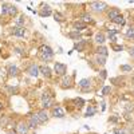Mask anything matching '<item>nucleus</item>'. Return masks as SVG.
<instances>
[{
  "instance_id": "8",
  "label": "nucleus",
  "mask_w": 134,
  "mask_h": 134,
  "mask_svg": "<svg viewBox=\"0 0 134 134\" xmlns=\"http://www.w3.org/2000/svg\"><path fill=\"white\" fill-rule=\"evenodd\" d=\"M52 115L55 118H63L66 114H65V110H63L60 106H54L52 107Z\"/></svg>"
},
{
  "instance_id": "4",
  "label": "nucleus",
  "mask_w": 134,
  "mask_h": 134,
  "mask_svg": "<svg viewBox=\"0 0 134 134\" xmlns=\"http://www.w3.org/2000/svg\"><path fill=\"white\" fill-rule=\"evenodd\" d=\"M40 99H42V107H43V110H47V109H50V107L52 106V101H51L50 95H48L47 93H43V94H42Z\"/></svg>"
},
{
  "instance_id": "9",
  "label": "nucleus",
  "mask_w": 134,
  "mask_h": 134,
  "mask_svg": "<svg viewBox=\"0 0 134 134\" xmlns=\"http://www.w3.org/2000/svg\"><path fill=\"white\" fill-rule=\"evenodd\" d=\"M107 16H109V19L110 20H114V19H117L118 16H121V11L118 10V8H113V10H110L109 11V13H107Z\"/></svg>"
},
{
  "instance_id": "5",
  "label": "nucleus",
  "mask_w": 134,
  "mask_h": 134,
  "mask_svg": "<svg viewBox=\"0 0 134 134\" xmlns=\"http://www.w3.org/2000/svg\"><path fill=\"white\" fill-rule=\"evenodd\" d=\"M27 125H28L30 129H35V128H38V126L40 125V122H39V119H38V114H31L30 118H28Z\"/></svg>"
},
{
  "instance_id": "17",
  "label": "nucleus",
  "mask_w": 134,
  "mask_h": 134,
  "mask_svg": "<svg viewBox=\"0 0 134 134\" xmlns=\"http://www.w3.org/2000/svg\"><path fill=\"white\" fill-rule=\"evenodd\" d=\"M62 87L63 89H70L71 87V78L70 76H63V79H62Z\"/></svg>"
},
{
  "instance_id": "35",
  "label": "nucleus",
  "mask_w": 134,
  "mask_h": 134,
  "mask_svg": "<svg viewBox=\"0 0 134 134\" xmlns=\"http://www.w3.org/2000/svg\"><path fill=\"white\" fill-rule=\"evenodd\" d=\"M83 20H84V22H90V20H91V16H90V15H83Z\"/></svg>"
},
{
  "instance_id": "3",
  "label": "nucleus",
  "mask_w": 134,
  "mask_h": 134,
  "mask_svg": "<svg viewBox=\"0 0 134 134\" xmlns=\"http://www.w3.org/2000/svg\"><path fill=\"white\" fill-rule=\"evenodd\" d=\"M54 71L57 73V75H62L65 76L66 73H67V66L63 65V63H59V62H55L54 65Z\"/></svg>"
},
{
  "instance_id": "31",
  "label": "nucleus",
  "mask_w": 134,
  "mask_h": 134,
  "mask_svg": "<svg viewBox=\"0 0 134 134\" xmlns=\"http://www.w3.org/2000/svg\"><path fill=\"white\" fill-rule=\"evenodd\" d=\"M121 71H131V66H129V65H122V66H121Z\"/></svg>"
},
{
  "instance_id": "22",
  "label": "nucleus",
  "mask_w": 134,
  "mask_h": 134,
  "mask_svg": "<svg viewBox=\"0 0 134 134\" xmlns=\"http://www.w3.org/2000/svg\"><path fill=\"white\" fill-rule=\"evenodd\" d=\"M24 22H26V16H24V15H20V16L16 19V22H15V23H16V26H18V27H23Z\"/></svg>"
},
{
  "instance_id": "27",
  "label": "nucleus",
  "mask_w": 134,
  "mask_h": 134,
  "mask_svg": "<svg viewBox=\"0 0 134 134\" xmlns=\"http://www.w3.org/2000/svg\"><path fill=\"white\" fill-rule=\"evenodd\" d=\"M54 18H55V20L59 22V23L65 20V16H63V15H62L60 12H54Z\"/></svg>"
},
{
  "instance_id": "38",
  "label": "nucleus",
  "mask_w": 134,
  "mask_h": 134,
  "mask_svg": "<svg viewBox=\"0 0 134 134\" xmlns=\"http://www.w3.org/2000/svg\"><path fill=\"white\" fill-rule=\"evenodd\" d=\"M130 55H131V57H134V48H130Z\"/></svg>"
},
{
  "instance_id": "28",
  "label": "nucleus",
  "mask_w": 134,
  "mask_h": 134,
  "mask_svg": "<svg viewBox=\"0 0 134 134\" xmlns=\"http://www.w3.org/2000/svg\"><path fill=\"white\" fill-rule=\"evenodd\" d=\"M68 36L71 39H75V40H78V39L81 38V32H78V31H73V32H70Z\"/></svg>"
},
{
  "instance_id": "32",
  "label": "nucleus",
  "mask_w": 134,
  "mask_h": 134,
  "mask_svg": "<svg viewBox=\"0 0 134 134\" xmlns=\"http://www.w3.org/2000/svg\"><path fill=\"white\" fill-rule=\"evenodd\" d=\"M111 91V89H110V86H106V87H103V90H102V94L103 95H107V94Z\"/></svg>"
},
{
  "instance_id": "25",
  "label": "nucleus",
  "mask_w": 134,
  "mask_h": 134,
  "mask_svg": "<svg viewBox=\"0 0 134 134\" xmlns=\"http://www.w3.org/2000/svg\"><path fill=\"white\" fill-rule=\"evenodd\" d=\"M95 113H97V110L94 109L93 106H89L87 111H86V117H93V115H95Z\"/></svg>"
},
{
  "instance_id": "12",
  "label": "nucleus",
  "mask_w": 134,
  "mask_h": 134,
  "mask_svg": "<svg viewBox=\"0 0 134 134\" xmlns=\"http://www.w3.org/2000/svg\"><path fill=\"white\" fill-rule=\"evenodd\" d=\"M28 74H30V76H35L36 78L39 75V67L36 65H31L30 68H28Z\"/></svg>"
},
{
  "instance_id": "26",
  "label": "nucleus",
  "mask_w": 134,
  "mask_h": 134,
  "mask_svg": "<svg viewBox=\"0 0 134 134\" xmlns=\"http://www.w3.org/2000/svg\"><path fill=\"white\" fill-rule=\"evenodd\" d=\"M74 48L75 50H78V51H83L84 50V42H78V43H75V46H74Z\"/></svg>"
},
{
  "instance_id": "10",
  "label": "nucleus",
  "mask_w": 134,
  "mask_h": 134,
  "mask_svg": "<svg viewBox=\"0 0 134 134\" xmlns=\"http://www.w3.org/2000/svg\"><path fill=\"white\" fill-rule=\"evenodd\" d=\"M39 73H42V75L46 78H50L51 76V68L48 66H40L39 67Z\"/></svg>"
},
{
  "instance_id": "16",
  "label": "nucleus",
  "mask_w": 134,
  "mask_h": 134,
  "mask_svg": "<svg viewBox=\"0 0 134 134\" xmlns=\"http://www.w3.org/2000/svg\"><path fill=\"white\" fill-rule=\"evenodd\" d=\"M78 84H79L84 91H87V90H89V87H90V79H87V78H84V79H81Z\"/></svg>"
},
{
  "instance_id": "34",
  "label": "nucleus",
  "mask_w": 134,
  "mask_h": 134,
  "mask_svg": "<svg viewBox=\"0 0 134 134\" xmlns=\"http://www.w3.org/2000/svg\"><path fill=\"white\" fill-rule=\"evenodd\" d=\"M122 48H123L122 46H117V44H113V50H114V51H122Z\"/></svg>"
},
{
  "instance_id": "19",
  "label": "nucleus",
  "mask_w": 134,
  "mask_h": 134,
  "mask_svg": "<svg viewBox=\"0 0 134 134\" xmlns=\"http://www.w3.org/2000/svg\"><path fill=\"white\" fill-rule=\"evenodd\" d=\"M86 27V23L84 22H75L74 23V28H75V31H78V32H79V31H82V30H84Z\"/></svg>"
},
{
  "instance_id": "39",
  "label": "nucleus",
  "mask_w": 134,
  "mask_h": 134,
  "mask_svg": "<svg viewBox=\"0 0 134 134\" xmlns=\"http://www.w3.org/2000/svg\"><path fill=\"white\" fill-rule=\"evenodd\" d=\"M2 107H3V105H2V103H0V109H2Z\"/></svg>"
},
{
  "instance_id": "20",
  "label": "nucleus",
  "mask_w": 134,
  "mask_h": 134,
  "mask_svg": "<svg viewBox=\"0 0 134 134\" xmlns=\"http://www.w3.org/2000/svg\"><path fill=\"white\" fill-rule=\"evenodd\" d=\"M97 54L101 55V57H107V48H106V47H103V46H98Z\"/></svg>"
},
{
  "instance_id": "13",
  "label": "nucleus",
  "mask_w": 134,
  "mask_h": 134,
  "mask_svg": "<svg viewBox=\"0 0 134 134\" xmlns=\"http://www.w3.org/2000/svg\"><path fill=\"white\" fill-rule=\"evenodd\" d=\"M13 35L18 36V38H23L26 35V28L24 27H16L13 30Z\"/></svg>"
},
{
  "instance_id": "18",
  "label": "nucleus",
  "mask_w": 134,
  "mask_h": 134,
  "mask_svg": "<svg viewBox=\"0 0 134 134\" xmlns=\"http://www.w3.org/2000/svg\"><path fill=\"white\" fill-rule=\"evenodd\" d=\"M10 7H11V4L10 3H3L2 4V16H7L8 15V11H10Z\"/></svg>"
},
{
  "instance_id": "1",
  "label": "nucleus",
  "mask_w": 134,
  "mask_h": 134,
  "mask_svg": "<svg viewBox=\"0 0 134 134\" xmlns=\"http://www.w3.org/2000/svg\"><path fill=\"white\" fill-rule=\"evenodd\" d=\"M54 57V51L50 46H43L42 47V59L43 60H51Z\"/></svg>"
},
{
  "instance_id": "37",
  "label": "nucleus",
  "mask_w": 134,
  "mask_h": 134,
  "mask_svg": "<svg viewBox=\"0 0 134 134\" xmlns=\"http://www.w3.org/2000/svg\"><path fill=\"white\" fill-rule=\"evenodd\" d=\"M15 51H16V54H23V51L20 48H15Z\"/></svg>"
},
{
  "instance_id": "2",
  "label": "nucleus",
  "mask_w": 134,
  "mask_h": 134,
  "mask_svg": "<svg viewBox=\"0 0 134 134\" xmlns=\"http://www.w3.org/2000/svg\"><path fill=\"white\" fill-rule=\"evenodd\" d=\"M90 8L94 12H103L107 8V4L103 2H93V3H90Z\"/></svg>"
},
{
  "instance_id": "21",
  "label": "nucleus",
  "mask_w": 134,
  "mask_h": 134,
  "mask_svg": "<svg viewBox=\"0 0 134 134\" xmlns=\"http://www.w3.org/2000/svg\"><path fill=\"white\" fill-rule=\"evenodd\" d=\"M118 34V30H109L107 31V35L110 38V40H111L113 43H115V35Z\"/></svg>"
},
{
  "instance_id": "14",
  "label": "nucleus",
  "mask_w": 134,
  "mask_h": 134,
  "mask_svg": "<svg viewBox=\"0 0 134 134\" xmlns=\"http://www.w3.org/2000/svg\"><path fill=\"white\" fill-rule=\"evenodd\" d=\"M94 40H95V43H97V44L102 46V44L105 43V40H106V38H105V35L102 34V32H98V34L95 35V38H94Z\"/></svg>"
},
{
  "instance_id": "30",
  "label": "nucleus",
  "mask_w": 134,
  "mask_h": 134,
  "mask_svg": "<svg viewBox=\"0 0 134 134\" xmlns=\"http://www.w3.org/2000/svg\"><path fill=\"white\" fill-rule=\"evenodd\" d=\"M113 22L115 23V24H119V26H123V24H125V19H123L122 16H118V18L114 19Z\"/></svg>"
},
{
  "instance_id": "15",
  "label": "nucleus",
  "mask_w": 134,
  "mask_h": 134,
  "mask_svg": "<svg viewBox=\"0 0 134 134\" xmlns=\"http://www.w3.org/2000/svg\"><path fill=\"white\" fill-rule=\"evenodd\" d=\"M52 13V11H51V8H50V5H44L43 8L40 10V12H39V15H40V16H50V15Z\"/></svg>"
},
{
  "instance_id": "29",
  "label": "nucleus",
  "mask_w": 134,
  "mask_h": 134,
  "mask_svg": "<svg viewBox=\"0 0 134 134\" xmlns=\"http://www.w3.org/2000/svg\"><path fill=\"white\" fill-rule=\"evenodd\" d=\"M126 38L128 39H134V28H129L126 31Z\"/></svg>"
},
{
  "instance_id": "11",
  "label": "nucleus",
  "mask_w": 134,
  "mask_h": 134,
  "mask_svg": "<svg viewBox=\"0 0 134 134\" xmlns=\"http://www.w3.org/2000/svg\"><path fill=\"white\" fill-rule=\"evenodd\" d=\"M7 73H8L10 76H16L18 73H19V68L15 66V65H10L8 67H7Z\"/></svg>"
},
{
  "instance_id": "23",
  "label": "nucleus",
  "mask_w": 134,
  "mask_h": 134,
  "mask_svg": "<svg viewBox=\"0 0 134 134\" xmlns=\"http://www.w3.org/2000/svg\"><path fill=\"white\" fill-rule=\"evenodd\" d=\"M16 13H18V7L16 5H11L10 11H8V16H16Z\"/></svg>"
},
{
  "instance_id": "6",
  "label": "nucleus",
  "mask_w": 134,
  "mask_h": 134,
  "mask_svg": "<svg viewBox=\"0 0 134 134\" xmlns=\"http://www.w3.org/2000/svg\"><path fill=\"white\" fill-rule=\"evenodd\" d=\"M28 130H30V128L26 122H19L16 126V131L19 134H28Z\"/></svg>"
},
{
  "instance_id": "7",
  "label": "nucleus",
  "mask_w": 134,
  "mask_h": 134,
  "mask_svg": "<svg viewBox=\"0 0 134 134\" xmlns=\"http://www.w3.org/2000/svg\"><path fill=\"white\" fill-rule=\"evenodd\" d=\"M38 114V119H39V122H40V125L42 123H46L47 121H48V113H47V110H40L39 113H36Z\"/></svg>"
},
{
  "instance_id": "24",
  "label": "nucleus",
  "mask_w": 134,
  "mask_h": 134,
  "mask_svg": "<svg viewBox=\"0 0 134 134\" xmlns=\"http://www.w3.org/2000/svg\"><path fill=\"white\" fill-rule=\"evenodd\" d=\"M95 62H97V65L105 66V63H106V57H101V55H98L97 59H95Z\"/></svg>"
},
{
  "instance_id": "33",
  "label": "nucleus",
  "mask_w": 134,
  "mask_h": 134,
  "mask_svg": "<svg viewBox=\"0 0 134 134\" xmlns=\"http://www.w3.org/2000/svg\"><path fill=\"white\" fill-rule=\"evenodd\" d=\"M99 75H101L102 79H106V76H107V71H106V70H102V71H99Z\"/></svg>"
},
{
  "instance_id": "36",
  "label": "nucleus",
  "mask_w": 134,
  "mask_h": 134,
  "mask_svg": "<svg viewBox=\"0 0 134 134\" xmlns=\"http://www.w3.org/2000/svg\"><path fill=\"white\" fill-rule=\"evenodd\" d=\"M7 134H18V131H13V130H8Z\"/></svg>"
}]
</instances>
